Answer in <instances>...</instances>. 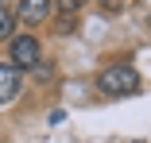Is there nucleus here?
Segmentation results:
<instances>
[{"label":"nucleus","mask_w":151,"mask_h":143,"mask_svg":"<svg viewBox=\"0 0 151 143\" xmlns=\"http://www.w3.org/2000/svg\"><path fill=\"white\" fill-rule=\"evenodd\" d=\"M97 89H101L105 97H132V93H139V74H136L132 66H124V62L105 66V70L97 74Z\"/></svg>","instance_id":"obj_1"},{"label":"nucleus","mask_w":151,"mask_h":143,"mask_svg":"<svg viewBox=\"0 0 151 143\" xmlns=\"http://www.w3.org/2000/svg\"><path fill=\"white\" fill-rule=\"evenodd\" d=\"M8 58H12V66L23 74V70H35L39 62H43V54H39V39H31V35H12L8 39Z\"/></svg>","instance_id":"obj_2"},{"label":"nucleus","mask_w":151,"mask_h":143,"mask_svg":"<svg viewBox=\"0 0 151 143\" xmlns=\"http://www.w3.org/2000/svg\"><path fill=\"white\" fill-rule=\"evenodd\" d=\"M19 89H23V74H19L16 66H0V104L16 101Z\"/></svg>","instance_id":"obj_3"},{"label":"nucleus","mask_w":151,"mask_h":143,"mask_svg":"<svg viewBox=\"0 0 151 143\" xmlns=\"http://www.w3.org/2000/svg\"><path fill=\"white\" fill-rule=\"evenodd\" d=\"M54 8V0H19V19L23 23H43Z\"/></svg>","instance_id":"obj_4"},{"label":"nucleus","mask_w":151,"mask_h":143,"mask_svg":"<svg viewBox=\"0 0 151 143\" xmlns=\"http://www.w3.org/2000/svg\"><path fill=\"white\" fill-rule=\"evenodd\" d=\"M16 35V12L0 4V39H12Z\"/></svg>","instance_id":"obj_5"},{"label":"nucleus","mask_w":151,"mask_h":143,"mask_svg":"<svg viewBox=\"0 0 151 143\" xmlns=\"http://www.w3.org/2000/svg\"><path fill=\"white\" fill-rule=\"evenodd\" d=\"M54 8L62 12V16H74V12H81V8H85V0H54Z\"/></svg>","instance_id":"obj_6"},{"label":"nucleus","mask_w":151,"mask_h":143,"mask_svg":"<svg viewBox=\"0 0 151 143\" xmlns=\"http://www.w3.org/2000/svg\"><path fill=\"white\" fill-rule=\"evenodd\" d=\"M31 74H35L39 81H47V77H54V62H39V66H35Z\"/></svg>","instance_id":"obj_7"},{"label":"nucleus","mask_w":151,"mask_h":143,"mask_svg":"<svg viewBox=\"0 0 151 143\" xmlns=\"http://www.w3.org/2000/svg\"><path fill=\"white\" fill-rule=\"evenodd\" d=\"M74 31V16H62V19H58V35H70Z\"/></svg>","instance_id":"obj_8"}]
</instances>
